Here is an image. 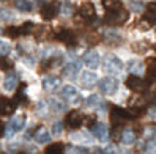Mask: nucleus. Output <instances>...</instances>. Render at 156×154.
I'll return each mask as SVG.
<instances>
[{
  "instance_id": "9b49d317",
  "label": "nucleus",
  "mask_w": 156,
  "mask_h": 154,
  "mask_svg": "<svg viewBox=\"0 0 156 154\" xmlns=\"http://www.w3.org/2000/svg\"><path fill=\"white\" fill-rule=\"evenodd\" d=\"M90 131H91V134H93V137L98 139L99 142H106L109 139V129H107V126L103 124V123H95L90 128Z\"/></svg>"
},
{
  "instance_id": "ddd939ff",
  "label": "nucleus",
  "mask_w": 156,
  "mask_h": 154,
  "mask_svg": "<svg viewBox=\"0 0 156 154\" xmlns=\"http://www.w3.org/2000/svg\"><path fill=\"white\" fill-rule=\"evenodd\" d=\"M62 85V79H58L57 76H48L43 79V88L46 91H57Z\"/></svg>"
},
{
  "instance_id": "cd10ccee",
  "label": "nucleus",
  "mask_w": 156,
  "mask_h": 154,
  "mask_svg": "<svg viewBox=\"0 0 156 154\" xmlns=\"http://www.w3.org/2000/svg\"><path fill=\"white\" fill-rule=\"evenodd\" d=\"M73 11H74V5L71 2H63L62 3V8H60V13L65 14V16H69Z\"/></svg>"
},
{
  "instance_id": "a878e982",
  "label": "nucleus",
  "mask_w": 156,
  "mask_h": 154,
  "mask_svg": "<svg viewBox=\"0 0 156 154\" xmlns=\"http://www.w3.org/2000/svg\"><path fill=\"white\" fill-rule=\"evenodd\" d=\"M49 107H51V110H54V112H62V110H65V108H66V105L62 104L60 101H57V99H51V101H49Z\"/></svg>"
},
{
  "instance_id": "79ce46f5",
  "label": "nucleus",
  "mask_w": 156,
  "mask_h": 154,
  "mask_svg": "<svg viewBox=\"0 0 156 154\" xmlns=\"http://www.w3.org/2000/svg\"><path fill=\"white\" fill-rule=\"evenodd\" d=\"M122 154H129V152H122Z\"/></svg>"
},
{
  "instance_id": "f3484780",
  "label": "nucleus",
  "mask_w": 156,
  "mask_h": 154,
  "mask_svg": "<svg viewBox=\"0 0 156 154\" xmlns=\"http://www.w3.org/2000/svg\"><path fill=\"white\" fill-rule=\"evenodd\" d=\"M80 71V63L79 61H69L65 65V68H63V76H68V77H76L79 74Z\"/></svg>"
},
{
  "instance_id": "4468645a",
  "label": "nucleus",
  "mask_w": 156,
  "mask_h": 154,
  "mask_svg": "<svg viewBox=\"0 0 156 154\" xmlns=\"http://www.w3.org/2000/svg\"><path fill=\"white\" fill-rule=\"evenodd\" d=\"M126 87L129 88V90H133V91H142V90H145V87H147V84L144 82V80L139 77V76H129L126 79Z\"/></svg>"
},
{
  "instance_id": "4be33fe9",
  "label": "nucleus",
  "mask_w": 156,
  "mask_h": 154,
  "mask_svg": "<svg viewBox=\"0 0 156 154\" xmlns=\"http://www.w3.org/2000/svg\"><path fill=\"white\" fill-rule=\"evenodd\" d=\"M63 149H65V146L62 143H52L44 149V154H63Z\"/></svg>"
},
{
  "instance_id": "a211bd4d",
  "label": "nucleus",
  "mask_w": 156,
  "mask_h": 154,
  "mask_svg": "<svg viewBox=\"0 0 156 154\" xmlns=\"http://www.w3.org/2000/svg\"><path fill=\"white\" fill-rule=\"evenodd\" d=\"M16 104H13V101L5 98H0V115H10L13 113Z\"/></svg>"
},
{
  "instance_id": "473e14b6",
  "label": "nucleus",
  "mask_w": 156,
  "mask_h": 154,
  "mask_svg": "<svg viewBox=\"0 0 156 154\" xmlns=\"http://www.w3.org/2000/svg\"><path fill=\"white\" fill-rule=\"evenodd\" d=\"M129 8H131L133 11L139 13V11L144 10V2H129Z\"/></svg>"
},
{
  "instance_id": "72a5a7b5",
  "label": "nucleus",
  "mask_w": 156,
  "mask_h": 154,
  "mask_svg": "<svg viewBox=\"0 0 156 154\" xmlns=\"http://www.w3.org/2000/svg\"><path fill=\"white\" fill-rule=\"evenodd\" d=\"M0 17L3 21H10V19H13V13L8 8H5V10H0Z\"/></svg>"
},
{
  "instance_id": "b1692460",
  "label": "nucleus",
  "mask_w": 156,
  "mask_h": 154,
  "mask_svg": "<svg viewBox=\"0 0 156 154\" xmlns=\"http://www.w3.org/2000/svg\"><path fill=\"white\" fill-rule=\"evenodd\" d=\"M128 68H129V71L133 72V76H137L139 72L144 71V66H142V63L139 60H131L129 63H128Z\"/></svg>"
},
{
  "instance_id": "2eb2a0df",
  "label": "nucleus",
  "mask_w": 156,
  "mask_h": 154,
  "mask_svg": "<svg viewBox=\"0 0 156 154\" xmlns=\"http://www.w3.org/2000/svg\"><path fill=\"white\" fill-rule=\"evenodd\" d=\"M80 85L82 87H85V88H90V87H93L96 82H98V76L95 74L93 71H84L80 74Z\"/></svg>"
},
{
  "instance_id": "7c9ffc66",
  "label": "nucleus",
  "mask_w": 156,
  "mask_h": 154,
  "mask_svg": "<svg viewBox=\"0 0 156 154\" xmlns=\"http://www.w3.org/2000/svg\"><path fill=\"white\" fill-rule=\"evenodd\" d=\"M62 132H63V123L62 121H55L52 124V134L55 135V137H58Z\"/></svg>"
},
{
  "instance_id": "f03ea898",
  "label": "nucleus",
  "mask_w": 156,
  "mask_h": 154,
  "mask_svg": "<svg viewBox=\"0 0 156 154\" xmlns=\"http://www.w3.org/2000/svg\"><path fill=\"white\" fill-rule=\"evenodd\" d=\"M103 68L107 74H118L122 69H123V61L115 57V55H106L104 60H103Z\"/></svg>"
},
{
  "instance_id": "f8f14e48",
  "label": "nucleus",
  "mask_w": 156,
  "mask_h": 154,
  "mask_svg": "<svg viewBox=\"0 0 156 154\" xmlns=\"http://www.w3.org/2000/svg\"><path fill=\"white\" fill-rule=\"evenodd\" d=\"M82 123H84V115H82L80 112L73 110V112L68 113V116H66V126H68V129H77V128H80Z\"/></svg>"
},
{
  "instance_id": "423d86ee",
  "label": "nucleus",
  "mask_w": 156,
  "mask_h": 154,
  "mask_svg": "<svg viewBox=\"0 0 156 154\" xmlns=\"http://www.w3.org/2000/svg\"><path fill=\"white\" fill-rule=\"evenodd\" d=\"M131 118V115H129V112L128 110H125V108H120V107H112V110H111V120H112V123L117 126H120V124H123L125 121H128Z\"/></svg>"
},
{
  "instance_id": "6e6552de",
  "label": "nucleus",
  "mask_w": 156,
  "mask_h": 154,
  "mask_svg": "<svg viewBox=\"0 0 156 154\" xmlns=\"http://www.w3.org/2000/svg\"><path fill=\"white\" fill-rule=\"evenodd\" d=\"M58 6L55 5V3H52V2H46V3H43V6H41V17L44 21H52L54 17H55L57 14H58Z\"/></svg>"
},
{
  "instance_id": "a19ab883",
  "label": "nucleus",
  "mask_w": 156,
  "mask_h": 154,
  "mask_svg": "<svg viewBox=\"0 0 156 154\" xmlns=\"http://www.w3.org/2000/svg\"><path fill=\"white\" fill-rule=\"evenodd\" d=\"M0 35H2V27H0Z\"/></svg>"
},
{
  "instance_id": "c756f323",
  "label": "nucleus",
  "mask_w": 156,
  "mask_h": 154,
  "mask_svg": "<svg viewBox=\"0 0 156 154\" xmlns=\"http://www.w3.org/2000/svg\"><path fill=\"white\" fill-rule=\"evenodd\" d=\"M33 27H35L33 22H25V24H22V25L19 27V33H21V35H29V33L32 32Z\"/></svg>"
},
{
  "instance_id": "39448f33",
  "label": "nucleus",
  "mask_w": 156,
  "mask_h": 154,
  "mask_svg": "<svg viewBox=\"0 0 156 154\" xmlns=\"http://www.w3.org/2000/svg\"><path fill=\"white\" fill-rule=\"evenodd\" d=\"M60 96L65 99L66 102H73V104H76V102L80 101V96H79L77 88L73 87V85H65V87H63L62 91H60Z\"/></svg>"
},
{
  "instance_id": "dca6fc26",
  "label": "nucleus",
  "mask_w": 156,
  "mask_h": 154,
  "mask_svg": "<svg viewBox=\"0 0 156 154\" xmlns=\"http://www.w3.org/2000/svg\"><path fill=\"white\" fill-rule=\"evenodd\" d=\"M17 84H19V77H17L16 72H8V74L5 76L3 79V88L6 90V91H14Z\"/></svg>"
},
{
  "instance_id": "c85d7f7f",
  "label": "nucleus",
  "mask_w": 156,
  "mask_h": 154,
  "mask_svg": "<svg viewBox=\"0 0 156 154\" xmlns=\"http://www.w3.org/2000/svg\"><path fill=\"white\" fill-rule=\"evenodd\" d=\"M11 52V44L8 41H0V55L8 57V53Z\"/></svg>"
},
{
  "instance_id": "2f4dec72",
  "label": "nucleus",
  "mask_w": 156,
  "mask_h": 154,
  "mask_svg": "<svg viewBox=\"0 0 156 154\" xmlns=\"http://www.w3.org/2000/svg\"><path fill=\"white\" fill-rule=\"evenodd\" d=\"M13 66V63L10 61V58H8V57H2V55H0V69H10Z\"/></svg>"
},
{
  "instance_id": "412c9836",
  "label": "nucleus",
  "mask_w": 156,
  "mask_h": 154,
  "mask_svg": "<svg viewBox=\"0 0 156 154\" xmlns=\"http://www.w3.org/2000/svg\"><path fill=\"white\" fill-rule=\"evenodd\" d=\"M122 142H123L125 145L134 143V142H136V132H134L133 129H125V131L122 132Z\"/></svg>"
},
{
  "instance_id": "ea45409f",
  "label": "nucleus",
  "mask_w": 156,
  "mask_h": 154,
  "mask_svg": "<svg viewBox=\"0 0 156 154\" xmlns=\"http://www.w3.org/2000/svg\"><path fill=\"white\" fill-rule=\"evenodd\" d=\"M3 129H5V126H3V123H2V121H0V135L3 134Z\"/></svg>"
},
{
  "instance_id": "4c0bfd02",
  "label": "nucleus",
  "mask_w": 156,
  "mask_h": 154,
  "mask_svg": "<svg viewBox=\"0 0 156 154\" xmlns=\"http://www.w3.org/2000/svg\"><path fill=\"white\" fill-rule=\"evenodd\" d=\"M148 101H150L153 105H156V90H151V93L148 94Z\"/></svg>"
},
{
  "instance_id": "aec40b11",
  "label": "nucleus",
  "mask_w": 156,
  "mask_h": 154,
  "mask_svg": "<svg viewBox=\"0 0 156 154\" xmlns=\"http://www.w3.org/2000/svg\"><path fill=\"white\" fill-rule=\"evenodd\" d=\"M144 19H145L147 22H148V24L156 22V2L148 3V6H147V10H145V16H144Z\"/></svg>"
},
{
  "instance_id": "f257e3e1",
  "label": "nucleus",
  "mask_w": 156,
  "mask_h": 154,
  "mask_svg": "<svg viewBox=\"0 0 156 154\" xmlns=\"http://www.w3.org/2000/svg\"><path fill=\"white\" fill-rule=\"evenodd\" d=\"M104 21L111 25H122L128 21V11L123 10V6H118V8H112V10H107L106 16H104Z\"/></svg>"
},
{
  "instance_id": "5701e85b",
  "label": "nucleus",
  "mask_w": 156,
  "mask_h": 154,
  "mask_svg": "<svg viewBox=\"0 0 156 154\" xmlns=\"http://www.w3.org/2000/svg\"><path fill=\"white\" fill-rule=\"evenodd\" d=\"M148 63H153V65H150L147 69V79H148V82H156V60L150 58Z\"/></svg>"
},
{
  "instance_id": "e433bc0d",
  "label": "nucleus",
  "mask_w": 156,
  "mask_h": 154,
  "mask_svg": "<svg viewBox=\"0 0 156 154\" xmlns=\"http://www.w3.org/2000/svg\"><path fill=\"white\" fill-rule=\"evenodd\" d=\"M147 152H150V154H156V140L148 143V146H147Z\"/></svg>"
},
{
  "instance_id": "f704fd0d",
  "label": "nucleus",
  "mask_w": 156,
  "mask_h": 154,
  "mask_svg": "<svg viewBox=\"0 0 156 154\" xmlns=\"http://www.w3.org/2000/svg\"><path fill=\"white\" fill-rule=\"evenodd\" d=\"M104 8H106V11L107 10H112V8H118V6H122V2H103Z\"/></svg>"
},
{
  "instance_id": "6ab92c4d",
  "label": "nucleus",
  "mask_w": 156,
  "mask_h": 154,
  "mask_svg": "<svg viewBox=\"0 0 156 154\" xmlns=\"http://www.w3.org/2000/svg\"><path fill=\"white\" fill-rule=\"evenodd\" d=\"M33 139H35L36 143H48L51 140V134H49V131L46 128H40L38 131L35 132Z\"/></svg>"
},
{
  "instance_id": "7ed1b4c3",
  "label": "nucleus",
  "mask_w": 156,
  "mask_h": 154,
  "mask_svg": "<svg viewBox=\"0 0 156 154\" xmlns=\"http://www.w3.org/2000/svg\"><path fill=\"white\" fill-rule=\"evenodd\" d=\"M25 123H27V118H25V115H22V113H21V115H14V116H11L10 123H8V126H6L5 135H6V137H10V135H13V134L21 132V131L24 129Z\"/></svg>"
},
{
  "instance_id": "bb28decb",
  "label": "nucleus",
  "mask_w": 156,
  "mask_h": 154,
  "mask_svg": "<svg viewBox=\"0 0 156 154\" xmlns=\"http://www.w3.org/2000/svg\"><path fill=\"white\" fill-rule=\"evenodd\" d=\"M85 104L90 105V107H98L99 104H103L101 102V98L98 94H90L87 99H85Z\"/></svg>"
},
{
  "instance_id": "393cba45",
  "label": "nucleus",
  "mask_w": 156,
  "mask_h": 154,
  "mask_svg": "<svg viewBox=\"0 0 156 154\" xmlns=\"http://www.w3.org/2000/svg\"><path fill=\"white\" fill-rule=\"evenodd\" d=\"M16 8L21 11H32L33 10V2H29V0H19L16 2Z\"/></svg>"
},
{
  "instance_id": "9d476101",
  "label": "nucleus",
  "mask_w": 156,
  "mask_h": 154,
  "mask_svg": "<svg viewBox=\"0 0 156 154\" xmlns=\"http://www.w3.org/2000/svg\"><path fill=\"white\" fill-rule=\"evenodd\" d=\"M79 16L82 17V19H85L87 22H93V21H96V13H95V6H93V3L85 2L84 5H80Z\"/></svg>"
},
{
  "instance_id": "c9c22d12",
  "label": "nucleus",
  "mask_w": 156,
  "mask_h": 154,
  "mask_svg": "<svg viewBox=\"0 0 156 154\" xmlns=\"http://www.w3.org/2000/svg\"><path fill=\"white\" fill-rule=\"evenodd\" d=\"M6 35H10L11 38H16L17 35H21L19 33V27H10V29L6 30Z\"/></svg>"
},
{
  "instance_id": "0eeeda50",
  "label": "nucleus",
  "mask_w": 156,
  "mask_h": 154,
  "mask_svg": "<svg viewBox=\"0 0 156 154\" xmlns=\"http://www.w3.org/2000/svg\"><path fill=\"white\" fill-rule=\"evenodd\" d=\"M82 61H84V65L88 66L90 69H96L101 63V57L96 50H87L84 55H82Z\"/></svg>"
},
{
  "instance_id": "58836bf2",
  "label": "nucleus",
  "mask_w": 156,
  "mask_h": 154,
  "mask_svg": "<svg viewBox=\"0 0 156 154\" xmlns=\"http://www.w3.org/2000/svg\"><path fill=\"white\" fill-rule=\"evenodd\" d=\"M77 139H79V140H80V139H82V140H85L87 143L90 142V139L87 137V135H84V134H76V135H73V140H77Z\"/></svg>"
},
{
  "instance_id": "1a4fd4ad",
  "label": "nucleus",
  "mask_w": 156,
  "mask_h": 154,
  "mask_svg": "<svg viewBox=\"0 0 156 154\" xmlns=\"http://www.w3.org/2000/svg\"><path fill=\"white\" fill-rule=\"evenodd\" d=\"M55 36H57V39H60L62 43H65L68 44V46H76V35L73 33L71 30L68 29H63V27H60V29L55 32Z\"/></svg>"
},
{
  "instance_id": "20e7f679",
  "label": "nucleus",
  "mask_w": 156,
  "mask_h": 154,
  "mask_svg": "<svg viewBox=\"0 0 156 154\" xmlns=\"http://www.w3.org/2000/svg\"><path fill=\"white\" fill-rule=\"evenodd\" d=\"M98 87H99V90L104 94H114L117 90H118V80L115 77H112V76H107V77L99 80Z\"/></svg>"
}]
</instances>
